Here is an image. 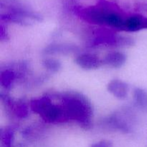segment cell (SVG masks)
I'll return each instance as SVG.
<instances>
[{
  "mask_svg": "<svg viewBox=\"0 0 147 147\" xmlns=\"http://www.w3.org/2000/svg\"><path fill=\"white\" fill-rule=\"evenodd\" d=\"M62 106L68 120L76 121L86 129L91 126L93 110L87 98L78 93H67L63 97Z\"/></svg>",
  "mask_w": 147,
  "mask_h": 147,
  "instance_id": "1",
  "label": "cell"
},
{
  "mask_svg": "<svg viewBox=\"0 0 147 147\" xmlns=\"http://www.w3.org/2000/svg\"><path fill=\"white\" fill-rule=\"evenodd\" d=\"M31 109L47 123H59L68 120L63 106L53 104L48 97L33 100Z\"/></svg>",
  "mask_w": 147,
  "mask_h": 147,
  "instance_id": "2",
  "label": "cell"
},
{
  "mask_svg": "<svg viewBox=\"0 0 147 147\" xmlns=\"http://www.w3.org/2000/svg\"><path fill=\"white\" fill-rule=\"evenodd\" d=\"M83 17L88 21L96 24H106L108 26L123 30L126 19L115 11L105 8L90 7L85 9L83 12Z\"/></svg>",
  "mask_w": 147,
  "mask_h": 147,
  "instance_id": "3",
  "label": "cell"
},
{
  "mask_svg": "<svg viewBox=\"0 0 147 147\" xmlns=\"http://www.w3.org/2000/svg\"><path fill=\"white\" fill-rule=\"evenodd\" d=\"M76 64L84 70H90L98 68L103 64V60L93 54H83L78 56L75 60Z\"/></svg>",
  "mask_w": 147,
  "mask_h": 147,
  "instance_id": "4",
  "label": "cell"
},
{
  "mask_svg": "<svg viewBox=\"0 0 147 147\" xmlns=\"http://www.w3.org/2000/svg\"><path fill=\"white\" fill-rule=\"evenodd\" d=\"M107 90L119 100H124L129 93V86L120 80H113L107 86Z\"/></svg>",
  "mask_w": 147,
  "mask_h": 147,
  "instance_id": "5",
  "label": "cell"
},
{
  "mask_svg": "<svg viewBox=\"0 0 147 147\" xmlns=\"http://www.w3.org/2000/svg\"><path fill=\"white\" fill-rule=\"evenodd\" d=\"M126 61V55L121 52H113L106 55L103 60V64L113 68H119L125 64Z\"/></svg>",
  "mask_w": 147,
  "mask_h": 147,
  "instance_id": "6",
  "label": "cell"
},
{
  "mask_svg": "<svg viewBox=\"0 0 147 147\" xmlns=\"http://www.w3.org/2000/svg\"><path fill=\"white\" fill-rule=\"evenodd\" d=\"M145 17L140 14L131 16L126 19L123 30L127 32H136L144 29Z\"/></svg>",
  "mask_w": 147,
  "mask_h": 147,
  "instance_id": "7",
  "label": "cell"
},
{
  "mask_svg": "<svg viewBox=\"0 0 147 147\" xmlns=\"http://www.w3.org/2000/svg\"><path fill=\"white\" fill-rule=\"evenodd\" d=\"M134 99L140 109L147 110V93L141 88H136L134 91Z\"/></svg>",
  "mask_w": 147,
  "mask_h": 147,
  "instance_id": "8",
  "label": "cell"
},
{
  "mask_svg": "<svg viewBox=\"0 0 147 147\" xmlns=\"http://www.w3.org/2000/svg\"><path fill=\"white\" fill-rule=\"evenodd\" d=\"M73 48L71 46L67 45H50L45 49V53L48 55L54 54V53H70V52H73Z\"/></svg>",
  "mask_w": 147,
  "mask_h": 147,
  "instance_id": "9",
  "label": "cell"
},
{
  "mask_svg": "<svg viewBox=\"0 0 147 147\" xmlns=\"http://www.w3.org/2000/svg\"><path fill=\"white\" fill-rule=\"evenodd\" d=\"M14 73L11 70H6L3 71L1 74V84L5 88H9L12 85L13 81L14 80Z\"/></svg>",
  "mask_w": 147,
  "mask_h": 147,
  "instance_id": "10",
  "label": "cell"
},
{
  "mask_svg": "<svg viewBox=\"0 0 147 147\" xmlns=\"http://www.w3.org/2000/svg\"><path fill=\"white\" fill-rule=\"evenodd\" d=\"M42 65L46 69L51 72H57L61 67V64L58 60L53 58H46L42 61Z\"/></svg>",
  "mask_w": 147,
  "mask_h": 147,
  "instance_id": "11",
  "label": "cell"
},
{
  "mask_svg": "<svg viewBox=\"0 0 147 147\" xmlns=\"http://www.w3.org/2000/svg\"><path fill=\"white\" fill-rule=\"evenodd\" d=\"M16 114L18 117L21 118V119H24L26 118L28 115V110H27V107L24 103H18L16 106L15 109Z\"/></svg>",
  "mask_w": 147,
  "mask_h": 147,
  "instance_id": "12",
  "label": "cell"
},
{
  "mask_svg": "<svg viewBox=\"0 0 147 147\" xmlns=\"http://www.w3.org/2000/svg\"><path fill=\"white\" fill-rule=\"evenodd\" d=\"M113 144L109 140H102L97 143L93 144L90 145V147H112Z\"/></svg>",
  "mask_w": 147,
  "mask_h": 147,
  "instance_id": "13",
  "label": "cell"
},
{
  "mask_svg": "<svg viewBox=\"0 0 147 147\" xmlns=\"http://www.w3.org/2000/svg\"><path fill=\"white\" fill-rule=\"evenodd\" d=\"M144 29H147V17H145L144 22Z\"/></svg>",
  "mask_w": 147,
  "mask_h": 147,
  "instance_id": "14",
  "label": "cell"
}]
</instances>
